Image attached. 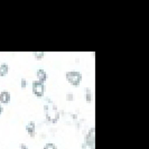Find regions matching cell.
Masks as SVG:
<instances>
[{"instance_id":"1","label":"cell","mask_w":149,"mask_h":149,"mask_svg":"<svg viewBox=\"0 0 149 149\" xmlns=\"http://www.w3.org/2000/svg\"><path fill=\"white\" fill-rule=\"evenodd\" d=\"M44 112L47 121L52 123H56L60 119V110L57 105L51 100H46V103L44 104Z\"/></svg>"},{"instance_id":"2","label":"cell","mask_w":149,"mask_h":149,"mask_svg":"<svg viewBox=\"0 0 149 149\" xmlns=\"http://www.w3.org/2000/svg\"><path fill=\"white\" fill-rule=\"evenodd\" d=\"M65 77L70 84H72L73 86H79L82 81V73L77 71H70L65 73Z\"/></svg>"},{"instance_id":"3","label":"cell","mask_w":149,"mask_h":149,"mask_svg":"<svg viewBox=\"0 0 149 149\" xmlns=\"http://www.w3.org/2000/svg\"><path fill=\"white\" fill-rule=\"evenodd\" d=\"M94 143H95V128H91L88 134L85 136V142L84 145L89 146L91 149H94Z\"/></svg>"},{"instance_id":"4","label":"cell","mask_w":149,"mask_h":149,"mask_svg":"<svg viewBox=\"0 0 149 149\" xmlns=\"http://www.w3.org/2000/svg\"><path fill=\"white\" fill-rule=\"evenodd\" d=\"M33 93L38 97H43L45 94V85L38 81L33 82Z\"/></svg>"},{"instance_id":"5","label":"cell","mask_w":149,"mask_h":149,"mask_svg":"<svg viewBox=\"0 0 149 149\" xmlns=\"http://www.w3.org/2000/svg\"><path fill=\"white\" fill-rule=\"evenodd\" d=\"M11 95L8 91H1L0 92V104H8L10 102Z\"/></svg>"},{"instance_id":"6","label":"cell","mask_w":149,"mask_h":149,"mask_svg":"<svg viewBox=\"0 0 149 149\" xmlns=\"http://www.w3.org/2000/svg\"><path fill=\"white\" fill-rule=\"evenodd\" d=\"M36 76H37L38 82L43 83V84H44V83L46 82V80H47V74H46L45 70H43V68H38L37 72H36Z\"/></svg>"},{"instance_id":"7","label":"cell","mask_w":149,"mask_h":149,"mask_svg":"<svg viewBox=\"0 0 149 149\" xmlns=\"http://www.w3.org/2000/svg\"><path fill=\"white\" fill-rule=\"evenodd\" d=\"M26 131L29 134L30 137H35V134H36V123L34 121H29L26 126Z\"/></svg>"},{"instance_id":"8","label":"cell","mask_w":149,"mask_h":149,"mask_svg":"<svg viewBox=\"0 0 149 149\" xmlns=\"http://www.w3.org/2000/svg\"><path fill=\"white\" fill-rule=\"evenodd\" d=\"M9 72V65L3 63V64H0V76H6Z\"/></svg>"},{"instance_id":"9","label":"cell","mask_w":149,"mask_h":149,"mask_svg":"<svg viewBox=\"0 0 149 149\" xmlns=\"http://www.w3.org/2000/svg\"><path fill=\"white\" fill-rule=\"evenodd\" d=\"M84 99L86 102H91L92 101V92L90 88H85L84 89Z\"/></svg>"},{"instance_id":"10","label":"cell","mask_w":149,"mask_h":149,"mask_svg":"<svg viewBox=\"0 0 149 149\" xmlns=\"http://www.w3.org/2000/svg\"><path fill=\"white\" fill-rule=\"evenodd\" d=\"M34 56H35L36 60H42V58H44L45 53L44 52H36V53H34Z\"/></svg>"},{"instance_id":"11","label":"cell","mask_w":149,"mask_h":149,"mask_svg":"<svg viewBox=\"0 0 149 149\" xmlns=\"http://www.w3.org/2000/svg\"><path fill=\"white\" fill-rule=\"evenodd\" d=\"M43 149H57V147H56V145H55V143L48 142V143H46V145H45Z\"/></svg>"},{"instance_id":"12","label":"cell","mask_w":149,"mask_h":149,"mask_svg":"<svg viewBox=\"0 0 149 149\" xmlns=\"http://www.w3.org/2000/svg\"><path fill=\"white\" fill-rule=\"evenodd\" d=\"M27 86V80L25 79V77H22V80H20V88L22 89H25Z\"/></svg>"},{"instance_id":"13","label":"cell","mask_w":149,"mask_h":149,"mask_svg":"<svg viewBox=\"0 0 149 149\" xmlns=\"http://www.w3.org/2000/svg\"><path fill=\"white\" fill-rule=\"evenodd\" d=\"M73 99H74L73 93H67V94H66V100H67V101H72Z\"/></svg>"},{"instance_id":"14","label":"cell","mask_w":149,"mask_h":149,"mask_svg":"<svg viewBox=\"0 0 149 149\" xmlns=\"http://www.w3.org/2000/svg\"><path fill=\"white\" fill-rule=\"evenodd\" d=\"M2 111H3V108H2V105L0 104V114L2 113Z\"/></svg>"},{"instance_id":"15","label":"cell","mask_w":149,"mask_h":149,"mask_svg":"<svg viewBox=\"0 0 149 149\" xmlns=\"http://www.w3.org/2000/svg\"><path fill=\"white\" fill-rule=\"evenodd\" d=\"M22 149H28V148H27V146H25V145H22Z\"/></svg>"}]
</instances>
